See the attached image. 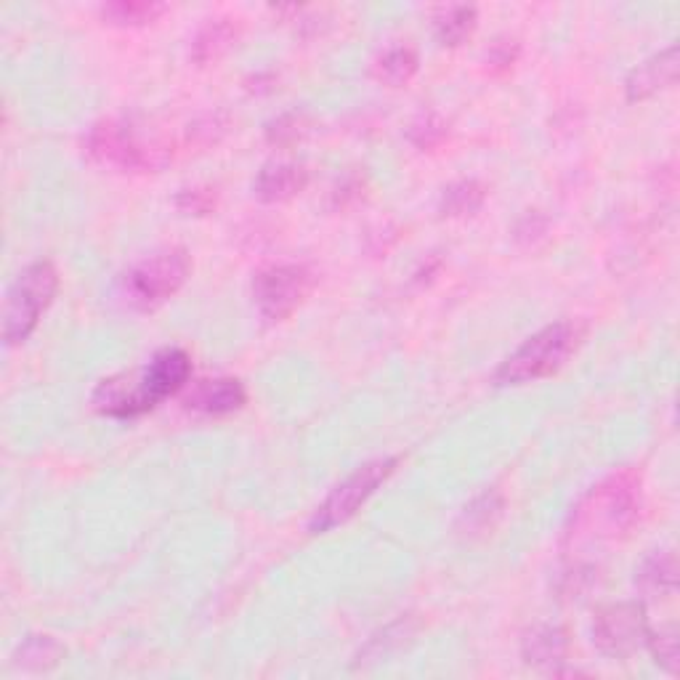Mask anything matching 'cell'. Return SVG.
<instances>
[{
    "mask_svg": "<svg viewBox=\"0 0 680 680\" xmlns=\"http://www.w3.org/2000/svg\"><path fill=\"white\" fill-rule=\"evenodd\" d=\"M644 506V479L636 468H623L587 489L574 506L564 532L569 553L623 540L636 527Z\"/></svg>",
    "mask_w": 680,
    "mask_h": 680,
    "instance_id": "cell-1",
    "label": "cell"
},
{
    "mask_svg": "<svg viewBox=\"0 0 680 680\" xmlns=\"http://www.w3.org/2000/svg\"><path fill=\"white\" fill-rule=\"evenodd\" d=\"M192 378V359L184 349H162L141 370L120 372L96 385L94 410L104 417L130 421L179 394Z\"/></svg>",
    "mask_w": 680,
    "mask_h": 680,
    "instance_id": "cell-2",
    "label": "cell"
},
{
    "mask_svg": "<svg viewBox=\"0 0 680 680\" xmlns=\"http://www.w3.org/2000/svg\"><path fill=\"white\" fill-rule=\"evenodd\" d=\"M85 152L102 168H113L117 173H160L173 160V149L168 141L149 139L141 126L128 117H107L88 130L83 141Z\"/></svg>",
    "mask_w": 680,
    "mask_h": 680,
    "instance_id": "cell-3",
    "label": "cell"
},
{
    "mask_svg": "<svg viewBox=\"0 0 680 680\" xmlns=\"http://www.w3.org/2000/svg\"><path fill=\"white\" fill-rule=\"evenodd\" d=\"M582 338L585 327L569 319L542 327L497 368L495 385H524L555 375L580 349Z\"/></svg>",
    "mask_w": 680,
    "mask_h": 680,
    "instance_id": "cell-4",
    "label": "cell"
},
{
    "mask_svg": "<svg viewBox=\"0 0 680 680\" xmlns=\"http://www.w3.org/2000/svg\"><path fill=\"white\" fill-rule=\"evenodd\" d=\"M192 258L184 247H168L134 264L117 279V298L134 311H155L187 285Z\"/></svg>",
    "mask_w": 680,
    "mask_h": 680,
    "instance_id": "cell-5",
    "label": "cell"
},
{
    "mask_svg": "<svg viewBox=\"0 0 680 680\" xmlns=\"http://www.w3.org/2000/svg\"><path fill=\"white\" fill-rule=\"evenodd\" d=\"M59 290V274L51 261H35L28 269L19 272L14 285L9 287L3 309V340L6 346L24 343L41 317L54 304Z\"/></svg>",
    "mask_w": 680,
    "mask_h": 680,
    "instance_id": "cell-6",
    "label": "cell"
},
{
    "mask_svg": "<svg viewBox=\"0 0 680 680\" xmlns=\"http://www.w3.org/2000/svg\"><path fill=\"white\" fill-rule=\"evenodd\" d=\"M396 466V457H381V460H370L364 463V466H359L349 479L340 481L338 487L319 502L309 521V532L325 534L330 532V529L346 524L349 519H354L359 508L381 489V484L389 481V476L394 474Z\"/></svg>",
    "mask_w": 680,
    "mask_h": 680,
    "instance_id": "cell-7",
    "label": "cell"
},
{
    "mask_svg": "<svg viewBox=\"0 0 680 680\" xmlns=\"http://www.w3.org/2000/svg\"><path fill=\"white\" fill-rule=\"evenodd\" d=\"M317 274L306 264H283L258 272L253 279V304L266 322H285L309 300Z\"/></svg>",
    "mask_w": 680,
    "mask_h": 680,
    "instance_id": "cell-8",
    "label": "cell"
},
{
    "mask_svg": "<svg viewBox=\"0 0 680 680\" xmlns=\"http://www.w3.org/2000/svg\"><path fill=\"white\" fill-rule=\"evenodd\" d=\"M649 638V619L640 604H614L598 612L593 623V644L612 659L633 657Z\"/></svg>",
    "mask_w": 680,
    "mask_h": 680,
    "instance_id": "cell-9",
    "label": "cell"
},
{
    "mask_svg": "<svg viewBox=\"0 0 680 680\" xmlns=\"http://www.w3.org/2000/svg\"><path fill=\"white\" fill-rule=\"evenodd\" d=\"M678 81V45L659 51L657 56H651L649 62H644L640 67L630 72L625 83L627 102L638 104L651 99V96L662 94V91L672 88Z\"/></svg>",
    "mask_w": 680,
    "mask_h": 680,
    "instance_id": "cell-10",
    "label": "cell"
},
{
    "mask_svg": "<svg viewBox=\"0 0 680 680\" xmlns=\"http://www.w3.org/2000/svg\"><path fill=\"white\" fill-rule=\"evenodd\" d=\"M306 187H309V170L296 162H269L253 179L255 200L266 205H283V202L296 200Z\"/></svg>",
    "mask_w": 680,
    "mask_h": 680,
    "instance_id": "cell-11",
    "label": "cell"
},
{
    "mask_svg": "<svg viewBox=\"0 0 680 680\" xmlns=\"http://www.w3.org/2000/svg\"><path fill=\"white\" fill-rule=\"evenodd\" d=\"M521 657L534 670H545L559 676L561 665L569 657V638L566 630L559 625H538L524 636L521 644Z\"/></svg>",
    "mask_w": 680,
    "mask_h": 680,
    "instance_id": "cell-12",
    "label": "cell"
},
{
    "mask_svg": "<svg viewBox=\"0 0 680 680\" xmlns=\"http://www.w3.org/2000/svg\"><path fill=\"white\" fill-rule=\"evenodd\" d=\"M247 391L234 378H215V381H200L192 394L184 399L187 410L202 412V415H232L245 407Z\"/></svg>",
    "mask_w": 680,
    "mask_h": 680,
    "instance_id": "cell-13",
    "label": "cell"
},
{
    "mask_svg": "<svg viewBox=\"0 0 680 680\" xmlns=\"http://www.w3.org/2000/svg\"><path fill=\"white\" fill-rule=\"evenodd\" d=\"M636 574V585L649 598H672L678 591V561L670 551H654Z\"/></svg>",
    "mask_w": 680,
    "mask_h": 680,
    "instance_id": "cell-14",
    "label": "cell"
},
{
    "mask_svg": "<svg viewBox=\"0 0 680 680\" xmlns=\"http://www.w3.org/2000/svg\"><path fill=\"white\" fill-rule=\"evenodd\" d=\"M502 510H506V500H502V495L495 492V489H489V492L479 495L474 502H470V506L463 508L460 519H457V532L470 540L481 538V534L492 532V529L497 527Z\"/></svg>",
    "mask_w": 680,
    "mask_h": 680,
    "instance_id": "cell-15",
    "label": "cell"
},
{
    "mask_svg": "<svg viewBox=\"0 0 680 680\" xmlns=\"http://www.w3.org/2000/svg\"><path fill=\"white\" fill-rule=\"evenodd\" d=\"M234 41H237V24H234V19H211L192 41V59L198 64L219 62V59L232 49Z\"/></svg>",
    "mask_w": 680,
    "mask_h": 680,
    "instance_id": "cell-16",
    "label": "cell"
},
{
    "mask_svg": "<svg viewBox=\"0 0 680 680\" xmlns=\"http://www.w3.org/2000/svg\"><path fill=\"white\" fill-rule=\"evenodd\" d=\"M166 11L168 6L157 0H115V3L102 6V19L113 28H144V24L157 22Z\"/></svg>",
    "mask_w": 680,
    "mask_h": 680,
    "instance_id": "cell-17",
    "label": "cell"
},
{
    "mask_svg": "<svg viewBox=\"0 0 680 680\" xmlns=\"http://www.w3.org/2000/svg\"><path fill=\"white\" fill-rule=\"evenodd\" d=\"M476 24H479V11L474 6H449L434 22L436 41L444 49H457V45H463L474 35Z\"/></svg>",
    "mask_w": 680,
    "mask_h": 680,
    "instance_id": "cell-18",
    "label": "cell"
},
{
    "mask_svg": "<svg viewBox=\"0 0 680 680\" xmlns=\"http://www.w3.org/2000/svg\"><path fill=\"white\" fill-rule=\"evenodd\" d=\"M484 200H487V187L476 179L455 181L444 189L439 200V213L444 219H466L481 211Z\"/></svg>",
    "mask_w": 680,
    "mask_h": 680,
    "instance_id": "cell-19",
    "label": "cell"
},
{
    "mask_svg": "<svg viewBox=\"0 0 680 680\" xmlns=\"http://www.w3.org/2000/svg\"><path fill=\"white\" fill-rule=\"evenodd\" d=\"M417 70H421L417 51L410 49V45H394V49H389L378 59L375 77L391 85V88H402V85H407L417 75Z\"/></svg>",
    "mask_w": 680,
    "mask_h": 680,
    "instance_id": "cell-20",
    "label": "cell"
},
{
    "mask_svg": "<svg viewBox=\"0 0 680 680\" xmlns=\"http://www.w3.org/2000/svg\"><path fill=\"white\" fill-rule=\"evenodd\" d=\"M17 665L24 670L43 672L56 667L64 659V646L54 636H30L17 649Z\"/></svg>",
    "mask_w": 680,
    "mask_h": 680,
    "instance_id": "cell-21",
    "label": "cell"
},
{
    "mask_svg": "<svg viewBox=\"0 0 680 680\" xmlns=\"http://www.w3.org/2000/svg\"><path fill=\"white\" fill-rule=\"evenodd\" d=\"M412 636H415V623H412L410 617H404V619H399V623L389 625L383 633H378V636L372 638L362 651H359L357 667L359 665L364 667L370 662H383V659L389 657L391 651L402 649V646L407 644Z\"/></svg>",
    "mask_w": 680,
    "mask_h": 680,
    "instance_id": "cell-22",
    "label": "cell"
},
{
    "mask_svg": "<svg viewBox=\"0 0 680 680\" xmlns=\"http://www.w3.org/2000/svg\"><path fill=\"white\" fill-rule=\"evenodd\" d=\"M309 130L311 120L304 113H285L274 117L269 126H266V141L279 149L296 147V144H300L306 136H309Z\"/></svg>",
    "mask_w": 680,
    "mask_h": 680,
    "instance_id": "cell-23",
    "label": "cell"
},
{
    "mask_svg": "<svg viewBox=\"0 0 680 680\" xmlns=\"http://www.w3.org/2000/svg\"><path fill=\"white\" fill-rule=\"evenodd\" d=\"M646 646H649L651 657L657 659L659 667H665L667 672L678 670V630H676V625L665 627V630H651V627H649V638H646Z\"/></svg>",
    "mask_w": 680,
    "mask_h": 680,
    "instance_id": "cell-24",
    "label": "cell"
},
{
    "mask_svg": "<svg viewBox=\"0 0 680 680\" xmlns=\"http://www.w3.org/2000/svg\"><path fill=\"white\" fill-rule=\"evenodd\" d=\"M447 134H449L447 123H444L439 115H423V117H417V120L410 126L407 139L415 144L417 149H423V152H425V149L439 147V144L447 139Z\"/></svg>",
    "mask_w": 680,
    "mask_h": 680,
    "instance_id": "cell-25",
    "label": "cell"
},
{
    "mask_svg": "<svg viewBox=\"0 0 680 680\" xmlns=\"http://www.w3.org/2000/svg\"><path fill=\"white\" fill-rule=\"evenodd\" d=\"M176 208L184 215H208L215 211L213 189H181L176 198Z\"/></svg>",
    "mask_w": 680,
    "mask_h": 680,
    "instance_id": "cell-26",
    "label": "cell"
},
{
    "mask_svg": "<svg viewBox=\"0 0 680 680\" xmlns=\"http://www.w3.org/2000/svg\"><path fill=\"white\" fill-rule=\"evenodd\" d=\"M548 232V219L545 215H540L538 211H529L524 219L516 224V242H521V245H534L540 237H545Z\"/></svg>",
    "mask_w": 680,
    "mask_h": 680,
    "instance_id": "cell-27",
    "label": "cell"
},
{
    "mask_svg": "<svg viewBox=\"0 0 680 680\" xmlns=\"http://www.w3.org/2000/svg\"><path fill=\"white\" fill-rule=\"evenodd\" d=\"M224 134H226L224 115H208V117H202L198 126L189 128V139L194 136V139H200L202 144H211V141L215 144Z\"/></svg>",
    "mask_w": 680,
    "mask_h": 680,
    "instance_id": "cell-28",
    "label": "cell"
},
{
    "mask_svg": "<svg viewBox=\"0 0 680 680\" xmlns=\"http://www.w3.org/2000/svg\"><path fill=\"white\" fill-rule=\"evenodd\" d=\"M516 59H519V45H516L513 41H500L489 49L487 64L492 72H506L513 67Z\"/></svg>",
    "mask_w": 680,
    "mask_h": 680,
    "instance_id": "cell-29",
    "label": "cell"
},
{
    "mask_svg": "<svg viewBox=\"0 0 680 680\" xmlns=\"http://www.w3.org/2000/svg\"><path fill=\"white\" fill-rule=\"evenodd\" d=\"M359 192H362V184H359L357 179H349L346 184H340L336 192H332V198H336V208H346L351 200H359L362 198Z\"/></svg>",
    "mask_w": 680,
    "mask_h": 680,
    "instance_id": "cell-30",
    "label": "cell"
}]
</instances>
